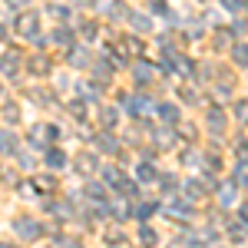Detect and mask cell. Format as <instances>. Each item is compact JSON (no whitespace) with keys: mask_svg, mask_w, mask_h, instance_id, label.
Listing matches in <instances>:
<instances>
[{"mask_svg":"<svg viewBox=\"0 0 248 248\" xmlns=\"http://www.w3.org/2000/svg\"><path fill=\"white\" fill-rule=\"evenodd\" d=\"M50 166H63V155H60V153H50Z\"/></svg>","mask_w":248,"mask_h":248,"instance_id":"6da1fadb","label":"cell"},{"mask_svg":"<svg viewBox=\"0 0 248 248\" xmlns=\"http://www.w3.org/2000/svg\"><path fill=\"white\" fill-rule=\"evenodd\" d=\"M7 3H10V7H23L27 0H7Z\"/></svg>","mask_w":248,"mask_h":248,"instance_id":"7a4b0ae2","label":"cell"}]
</instances>
